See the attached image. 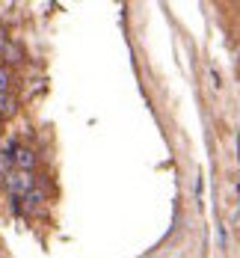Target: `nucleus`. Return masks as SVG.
Instances as JSON below:
<instances>
[{
	"instance_id": "f257e3e1",
	"label": "nucleus",
	"mask_w": 240,
	"mask_h": 258,
	"mask_svg": "<svg viewBox=\"0 0 240 258\" xmlns=\"http://www.w3.org/2000/svg\"><path fill=\"white\" fill-rule=\"evenodd\" d=\"M3 187H6L12 196L24 199L27 193H33V187H36V175H33V172H24V169H12L9 175H3Z\"/></svg>"
},
{
	"instance_id": "f03ea898",
	"label": "nucleus",
	"mask_w": 240,
	"mask_h": 258,
	"mask_svg": "<svg viewBox=\"0 0 240 258\" xmlns=\"http://www.w3.org/2000/svg\"><path fill=\"white\" fill-rule=\"evenodd\" d=\"M12 157H15V169H24V172H33V166H36V155L24 149V146H15L12 149Z\"/></svg>"
},
{
	"instance_id": "7ed1b4c3",
	"label": "nucleus",
	"mask_w": 240,
	"mask_h": 258,
	"mask_svg": "<svg viewBox=\"0 0 240 258\" xmlns=\"http://www.w3.org/2000/svg\"><path fill=\"white\" fill-rule=\"evenodd\" d=\"M15 110H18L15 98H12L9 92H0V119H12V116H15Z\"/></svg>"
},
{
	"instance_id": "20e7f679",
	"label": "nucleus",
	"mask_w": 240,
	"mask_h": 258,
	"mask_svg": "<svg viewBox=\"0 0 240 258\" xmlns=\"http://www.w3.org/2000/svg\"><path fill=\"white\" fill-rule=\"evenodd\" d=\"M3 59L12 62V66H15V62H24V51H21L15 42H6V48H3Z\"/></svg>"
},
{
	"instance_id": "39448f33",
	"label": "nucleus",
	"mask_w": 240,
	"mask_h": 258,
	"mask_svg": "<svg viewBox=\"0 0 240 258\" xmlns=\"http://www.w3.org/2000/svg\"><path fill=\"white\" fill-rule=\"evenodd\" d=\"M15 169V157H12V149H3L0 152V175H9Z\"/></svg>"
},
{
	"instance_id": "423d86ee",
	"label": "nucleus",
	"mask_w": 240,
	"mask_h": 258,
	"mask_svg": "<svg viewBox=\"0 0 240 258\" xmlns=\"http://www.w3.org/2000/svg\"><path fill=\"white\" fill-rule=\"evenodd\" d=\"M9 83H12V72H9L6 66H0V92H6Z\"/></svg>"
},
{
	"instance_id": "0eeeda50",
	"label": "nucleus",
	"mask_w": 240,
	"mask_h": 258,
	"mask_svg": "<svg viewBox=\"0 0 240 258\" xmlns=\"http://www.w3.org/2000/svg\"><path fill=\"white\" fill-rule=\"evenodd\" d=\"M6 42H9V39H6V30H3V24H0V53H3V48H6Z\"/></svg>"
}]
</instances>
